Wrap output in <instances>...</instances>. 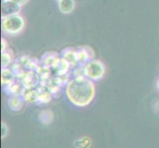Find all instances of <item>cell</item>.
<instances>
[{
	"label": "cell",
	"instance_id": "cell-1",
	"mask_svg": "<svg viewBox=\"0 0 159 148\" xmlns=\"http://www.w3.org/2000/svg\"><path fill=\"white\" fill-rule=\"evenodd\" d=\"M67 99L72 105L83 108L88 106L95 97V85L85 76L70 79L65 87Z\"/></svg>",
	"mask_w": 159,
	"mask_h": 148
},
{
	"label": "cell",
	"instance_id": "cell-2",
	"mask_svg": "<svg viewBox=\"0 0 159 148\" xmlns=\"http://www.w3.org/2000/svg\"><path fill=\"white\" fill-rule=\"evenodd\" d=\"M25 21L19 14L2 16V30L8 35H18L23 31Z\"/></svg>",
	"mask_w": 159,
	"mask_h": 148
},
{
	"label": "cell",
	"instance_id": "cell-3",
	"mask_svg": "<svg viewBox=\"0 0 159 148\" xmlns=\"http://www.w3.org/2000/svg\"><path fill=\"white\" fill-rule=\"evenodd\" d=\"M85 77L92 81H100L106 73V67L102 61L91 59L83 66Z\"/></svg>",
	"mask_w": 159,
	"mask_h": 148
},
{
	"label": "cell",
	"instance_id": "cell-4",
	"mask_svg": "<svg viewBox=\"0 0 159 148\" xmlns=\"http://www.w3.org/2000/svg\"><path fill=\"white\" fill-rule=\"evenodd\" d=\"M21 83L24 88L31 89L37 88L38 85L41 84V77L35 70H28L21 79Z\"/></svg>",
	"mask_w": 159,
	"mask_h": 148
},
{
	"label": "cell",
	"instance_id": "cell-5",
	"mask_svg": "<svg viewBox=\"0 0 159 148\" xmlns=\"http://www.w3.org/2000/svg\"><path fill=\"white\" fill-rule=\"evenodd\" d=\"M76 54H77L79 66H84L94 57V52L90 47H79L76 49Z\"/></svg>",
	"mask_w": 159,
	"mask_h": 148
},
{
	"label": "cell",
	"instance_id": "cell-6",
	"mask_svg": "<svg viewBox=\"0 0 159 148\" xmlns=\"http://www.w3.org/2000/svg\"><path fill=\"white\" fill-rule=\"evenodd\" d=\"M60 57L64 59L71 67L79 66L77 54H76V49H73L72 47H65L60 52Z\"/></svg>",
	"mask_w": 159,
	"mask_h": 148
},
{
	"label": "cell",
	"instance_id": "cell-7",
	"mask_svg": "<svg viewBox=\"0 0 159 148\" xmlns=\"http://www.w3.org/2000/svg\"><path fill=\"white\" fill-rule=\"evenodd\" d=\"M20 10L21 5L12 1V0H3L2 1V16L19 14Z\"/></svg>",
	"mask_w": 159,
	"mask_h": 148
},
{
	"label": "cell",
	"instance_id": "cell-8",
	"mask_svg": "<svg viewBox=\"0 0 159 148\" xmlns=\"http://www.w3.org/2000/svg\"><path fill=\"white\" fill-rule=\"evenodd\" d=\"M40 92H41L40 87H37V88H31V89L23 88V90H22V92H21V95L23 96L26 103H29V104L36 103L37 104L38 100H39Z\"/></svg>",
	"mask_w": 159,
	"mask_h": 148
},
{
	"label": "cell",
	"instance_id": "cell-9",
	"mask_svg": "<svg viewBox=\"0 0 159 148\" xmlns=\"http://www.w3.org/2000/svg\"><path fill=\"white\" fill-rule=\"evenodd\" d=\"M25 100L23 96L21 94L18 95H13V96H9L8 100H7V105L9 107V109L13 112H18L23 108L24 104H25Z\"/></svg>",
	"mask_w": 159,
	"mask_h": 148
},
{
	"label": "cell",
	"instance_id": "cell-10",
	"mask_svg": "<svg viewBox=\"0 0 159 148\" xmlns=\"http://www.w3.org/2000/svg\"><path fill=\"white\" fill-rule=\"evenodd\" d=\"M16 74L11 67H4L1 70V83L3 86H6L12 82L16 81Z\"/></svg>",
	"mask_w": 159,
	"mask_h": 148
},
{
	"label": "cell",
	"instance_id": "cell-11",
	"mask_svg": "<svg viewBox=\"0 0 159 148\" xmlns=\"http://www.w3.org/2000/svg\"><path fill=\"white\" fill-rule=\"evenodd\" d=\"M23 88H24V87H23V85H22L21 82L14 81V82H12V83L4 86L3 90L8 96H13V95L21 94V92H22V90H23Z\"/></svg>",
	"mask_w": 159,
	"mask_h": 148
},
{
	"label": "cell",
	"instance_id": "cell-12",
	"mask_svg": "<svg viewBox=\"0 0 159 148\" xmlns=\"http://www.w3.org/2000/svg\"><path fill=\"white\" fill-rule=\"evenodd\" d=\"M38 119H39V122L42 124L48 125L53 122L54 116L51 110H43L38 114Z\"/></svg>",
	"mask_w": 159,
	"mask_h": 148
},
{
	"label": "cell",
	"instance_id": "cell-13",
	"mask_svg": "<svg viewBox=\"0 0 159 148\" xmlns=\"http://www.w3.org/2000/svg\"><path fill=\"white\" fill-rule=\"evenodd\" d=\"M58 59V56L56 52H46L41 58V63L47 67L52 68L53 64Z\"/></svg>",
	"mask_w": 159,
	"mask_h": 148
},
{
	"label": "cell",
	"instance_id": "cell-14",
	"mask_svg": "<svg viewBox=\"0 0 159 148\" xmlns=\"http://www.w3.org/2000/svg\"><path fill=\"white\" fill-rule=\"evenodd\" d=\"M58 7L61 13L70 14L75 8V2L74 0H61L58 2Z\"/></svg>",
	"mask_w": 159,
	"mask_h": 148
},
{
	"label": "cell",
	"instance_id": "cell-15",
	"mask_svg": "<svg viewBox=\"0 0 159 148\" xmlns=\"http://www.w3.org/2000/svg\"><path fill=\"white\" fill-rule=\"evenodd\" d=\"M41 89V88H40ZM52 94L51 93V91L48 90L47 87H43L42 89V91L40 92V96H39V100H38V105H41V104H48L52 100Z\"/></svg>",
	"mask_w": 159,
	"mask_h": 148
},
{
	"label": "cell",
	"instance_id": "cell-16",
	"mask_svg": "<svg viewBox=\"0 0 159 148\" xmlns=\"http://www.w3.org/2000/svg\"><path fill=\"white\" fill-rule=\"evenodd\" d=\"M12 60H13L12 52L9 51L8 48L6 49V51L2 52V54H1V66H2V68L10 67V65H12Z\"/></svg>",
	"mask_w": 159,
	"mask_h": 148
},
{
	"label": "cell",
	"instance_id": "cell-17",
	"mask_svg": "<svg viewBox=\"0 0 159 148\" xmlns=\"http://www.w3.org/2000/svg\"><path fill=\"white\" fill-rule=\"evenodd\" d=\"M91 146V139L89 137H82L79 139H76L74 141L75 148H90Z\"/></svg>",
	"mask_w": 159,
	"mask_h": 148
},
{
	"label": "cell",
	"instance_id": "cell-18",
	"mask_svg": "<svg viewBox=\"0 0 159 148\" xmlns=\"http://www.w3.org/2000/svg\"><path fill=\"white\" fill-rule=\"evenodd\" d=\"M8 131H9V128L7 127V124L5 123H1V138H5L8 134Z\"/></svg>",
	"mask_w": 159,
	"mask_h": 148
},
{
	"label": "cell",
	"instance_id": "cell-19",
	"mask_svg": "<svg viewBox=\"0 0 159 148\" xmlns=\"http://www.w3.org/2000/svg\"><path fill=\"white\" fill-rule=\"evenodd\" d=\"M1 49H2V52H4V51H6V49L8 48L7 47V42L5 41V39H2V41H1Z\"/></svg>",
	"mask_w": 159,
	"mask_h": 148
},
{
	"label": "cell",
	"instance_id": "cell-20",
	"mask_svg": "<svg viewBox=\"0 0 159 148\" xmlns=\"http://www.w3.org/2000/svg\"><path fill=\"white\" fill-rule=\"evenodd\" d=\"M12 1L16 2V3H18L19 5H21V6H23V5H25L27 2L29 1V0H12Z\"/></svg>",
	"mask_w": 159,
	"mask_h": 148
},
{
	"label": "cell",
	"instance_id": "cell-21",
	"mask_svg": "<svg viewBox=\"0 0 159 148\" xmlns=\"http://www.w3.org/2000/svg\"><path fill=\"white\" fill-rule=\"evenodd\" d=\"M156 89L158 90V92H159V79L156 81Z\"/></svg>",
	"mask_w": 159,
	"mask_h": 148
},
{
	"label": "cell",
	"instance_id": "cell-22",
	"mask_svg": "<svg viewBox=\"0 0 159 148\" xmlns=\"http://www.w3.org/2000/svg\"><path fill=\"white\" fill-rule=\"evenodd\" d=\"M57 1H58V2H59V1H61V0H57Z\"/></svg>",
	"mask_w": 159,
	"mask_h": 148
}]
</instances>
